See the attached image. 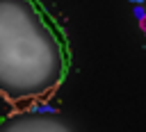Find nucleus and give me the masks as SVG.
<instances>
[{
    "label": "nucleus",
    "instance_id": "7ed1b4c3",
    "mask_svg": "<svg viewBox=\"0 0 146 132\" xmlns=\"http://www.w3.org/2000/svg\"><path fill=\"white\" fill-rule=\"evenodd\" d=\"M130 2H137V5H141V2H144V0H130Z\"/></svg>",
    "mask_w": 146,
    "mask_h": 132
},
{
    "label": "nucleus",
    "instance_id": "f257e3e1",
    "mask_svg": "<svg viewBox=\"0 0 146 132\" xmlns=\"http://www.w3.org/2000/svg\"><path fill=\"white\" fill-rule=\"evenodd\" d=\"M132 11H135V16H137V18H144V16H146V11H144V7H135Z\"/></svg>",
    "mask_w": 146,
    "mask_h": 132
},
{
    "label": "nucleus",
    "instance_id": "f03ea898",
    "mask_svg": "<svg viewBox=\"0 0 146 132\" xmlns=\"http://www.w3.org/2000/svg\"><path fill=\"white\" fill-rule=\"evenodd\" d=\"M139 20H141V30L146 32V16H144V18H139Z\"/></svg>",
    "mask_w": 146,
    "mask_h": 132
}]
</instances>
